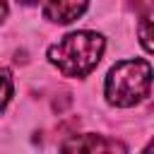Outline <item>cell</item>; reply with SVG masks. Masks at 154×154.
<instances>
[{
  "label": "cell",
  "mask_w": 154,
  "mask_h": 154,
  "mask_svg": "<svg viewBox=\"0 0 154 154\" xmlns=\"http://www.w3.org/2000/svg\"><path fill=\"white\" fill-rule=\"evenodd\" d=\"M103 46V36L96 31H72L48 48V60L65 77H84L99 65Z\"/></svg>",
  "instance_id": "cell-1"
},
{
  "label": "cell",
  "mask_w": 154,
  "mask_h": 154,
  "mask_svg": "<svg viewBox=\"0 0 154 154\" xmlns=\"http://www.w3.org/2000/svg\"><path fill=\"white\" fill-rule=\"evenodd\" d=\"M106 99L113 106L130 108L140 103L152 89V65L142 58L116 63L106 75Z\"/></svg>",
  "instance_id": "cell-2"
},
{
  "label": "cell",
  "mask_w": 154,
  "mask_h": 154,
  "mask_svg": "<svg viewBox=\"0 0 154 154\" xmlns=\"http://www.w3.org/2000/svg\"><path fill=\"white\" fill-rule=\"evenodd\" d=\"M125 144L116 137H106V135H94V132H84V135H72L63 142L60 154H125Z\"/></svg>",
  "instance_id": "cell-3"
},
{
  "label": "cell",
  "mask_w": 154,
  "mask_h": 154,
  "mask_svg": "<svg viewBox=\"0 0 154 154\" xmlns=\"http://www.w3.org/2000/svg\"><path fill=\"white\" fill-rule=\"evenodd\" d=\"M89 0H46L43 5V17L55 22V24H70L77 17L84 14Z\"/></svg>",
  "instance_id": "cell-4"
},
{
  "label": "cell",
  "mask_w": 154,
  "mask_h": 154,
  "mask_svg": "<svg viewBox=\"0 0 154 154\" xmlns=\"http://www.w3.org/2000/svg\"><path fill=\"white\" fill-rule=\"evenodd\" d=\"M137 36H140V43L144 46V51L154 53V7L142 12L140 24H137Z\"/></svg>",
  "instance_id": "cell-5"
},
{
  "label": "cell",
  "mask_w": 154,
  "mask_h": 154,
  "mask_svg": "<svg viewBox=\"0 0 154 154\" xmlns=\"http://www.w3.org/2000/svg\"><path fill=\"white\" fill-rule=\"evenodd\" d=\"M10 99H12V77H10V70L0 67V113L5 111Z\"/></svg>",
  "instance_id": "cell-6"
},
{
  "label": "cell",
  "mask_w": 154,
  "mask_h": 154,
  "mask_svg": "<svg viewBox=\"0 0 154 154\" xmlns=\"http://www.w3.org/2000/svg\"><path fill=\"white\" fill-rule=\"evenodd\" d=\"M7 17V0H0V22Z\"/></svg>",
  "instance_id": "cell-7"
},
{
  "label": "cell",
  "mask_w": 154,
  "mask_h": 154,
  "mask_svg": "<svg viewBox=\"0 0 154 154\" xmlns=\"http://www.w3.org/2000/svg\"><path fill=\"white\" fill-rule=\"evenodd\" d=\"M142 154H154V140H152V142L144 147V152H142Z\"/></svg>",
  "instance_id": "cell-8"
},
{
  "label": "cell",
  "mask_w": 154,
  "mask_h": 154,
  "mask_svg": "<svg viewBox=\"0 0 154 154\" xmlns=\"http://www.w3.org/2000/svg\"><path fill=\"white\" fill-rule=\"evenodd\" d=\"M19 2H22V5H36L38 0H19Z\"/></svg>",
  "instance_id": "cell-9"
}]
</instances>
